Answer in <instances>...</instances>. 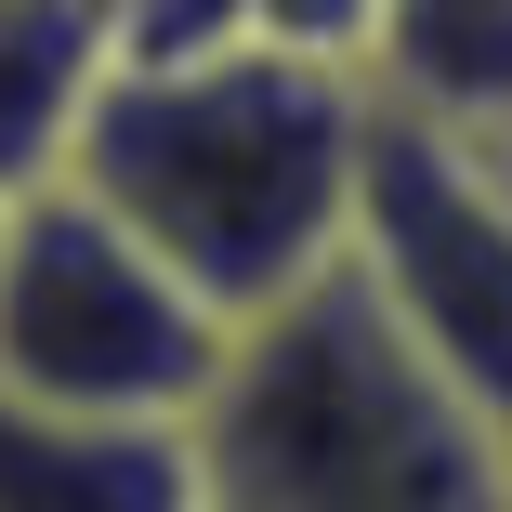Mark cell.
<instances>
[{"label": "cell", "mask_w": 512, "mask_h": 512, "mask_svg": "<svg viewBox=\"0 0 512 512\" xmlns=\"http://www.w3.org/2000/svg\"><path fill=\"white\" fill-rule=\"evenodd\" d=\"M355 145H368L355 66L237 40L211 66H106L79 106L66 184L106 224H132L224 329H250L342 263Z\"/></svg>", "instance_id": "6da1fadb"}, {"label": "cell", "mask_w": 512, "mask_h": 512, "mask_svg": "<svg viewBox=\"0 0 512 512\" xmlns=\"http://www.w3.org/2000/svg\"><path fill=\"white\" fill-rule=\"evenodd\" d=\"M184 434L211 512H512L499 421L394 342L342 263L224 342Z\"/></svg>", "instance_id": "7a4b0ae2"}, {"label": "cell", "mask_w": 512, "mask_h": 512, "mask_svg": "<svg viewBox=\"0 0 512 512\" xmlns=\"http://www.w3.org/2000/svg\"><path fill=\"white\" fill-rule=\"evenodd\" d=\"M224 342L237 329L66 171L0 211V394L79 407V421H197Z\"/></svg>", "instance_id": "3957f363"}, {"label": "cell", "mask_w": 512, "mask_h": 512, "mask_svg": "<svg viewBox=\"0 0 512 512\" xmlns=\"http://www.w3.org/2000/svg\"><path fill=\"white\" fill-rule=\"evenodd\" d=\"M342 276L394 316V342L460 407L512 421V158L499 145H460V132L368 106Z\"/></svg>", "instance_id": "277c9868"}, {"label": "cell", "mask_w": 512, "mask_h": 512, "mask_svg": "<svg viewBox=\"0 0 512 512\" xmlns=\"http://www.w3.org/2000/svg\"><path fill=\"white\" fill-rule=\"evenodd\" d=\"M0 512H211L184 421H79L0 394Z\"/></svg>", "instance_id": "5b68a950"}, {"label": "cell", "mask_w": 512, "mask_h": 512, "mask_svg": "<svg viewBox=\"0 0 512 512\" xmlns=\"http://www.w3.org/2000/svg\"><path fill=\"white\" fill-rule=\"evenodd\" d=\"M355 79H368V106L421 119V132L512 145V0H381Z\"/></svg>", "instance_id": "8992f818"}, {"label": "cell", "mask_w": 512, "mask_h": 512, "mask_svg": "<svg viewBox=\"0 0 512 512\" xmlns=\"http://www.w3.org/2000/svg\"><path fill=\"white\" fill-rule=\"evenodd\" d=\"M92 79H106L92 0H0V197H27V184L66 171Z\"/></svg>", "instance_id": "52a82bcc"}, {"label": "cell", "mask_w": 512, "mask_h": 512, "mask_svg": "<svg viewBox=\"0 0 512 512\" xmlns=\"http://www.w3.org/2000/svg\"><path fill=\"white\" fill-rule=\"evenodd\" d=\"M92 27H106V66H211L250 27V0H92Z\"/></svg>", "instance_id": "ba28073f"}, {"label": "cell", "mask_w": 512, "mask_h": 512, "mask_svg": "<svg viewBox=\"0 0 512 512\" xmlns=\"http://www.w3.org/2000/svg\"><path fill=\"white\" fill-rule=\"evenodd\" d=\"M250 27H263L276 53H329V66H355L368 27H381V0H250Z\"/></svg>", "instance_id": "9c48e42d"}, {"label": "cell", "mask_w": 512, "mask_h": 512, "mask_svg": "<svg viewBox=\"0 0 512 512\" xmlns=\"http://www.w3.org/2000/svg\"><path fill=\"white\" fill-rule=\"evenodd\" d=\"M499 473H512V421H499Z\"/></svg>", "instance_id": "30bf717a"}, {"label": "cell", "mask_w": 512, "mask_h": 512, "mask_svg": "<svg viewBox=\"0 0 512 512\" xmlns=\"http://www.w3.org/2000/svg\"><path fill=\"white\" fill-rule=\"evenodd\" d=\"M0 211H14V197H0Z\"/></svg>", "instance_id": "8fae6325"}]
</instances>
